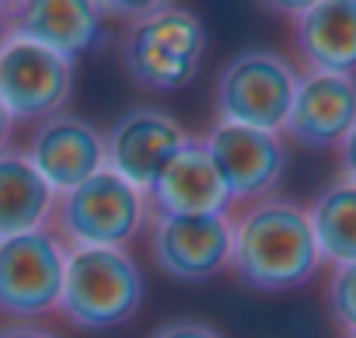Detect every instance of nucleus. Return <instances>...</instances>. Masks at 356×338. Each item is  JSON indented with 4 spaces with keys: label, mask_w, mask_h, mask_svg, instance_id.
<instances>
[{
    "label": "nucleus",
    "mask_w": 356,
    "mask_h": 338,
    "mask_svg": "<svg viewBox=\"0 0 356 338\" xmlns=\"http://www.w3.org/2000/svg\"><path fill=\"white\" fill-rule=\"evenodd\" d=\"M321 269L307 206L293 199L252 203L231 220V276L252 293H293Z\"/></svg>",
    "instance_id": "obj_1"
},
{
    "label": "nucleus",
    "mask_w": 356,
    "mask_h": 338,
    "mask_svg": "<svg viewBox=\"0 0 356 338\" xmlns=\"http://www.w3.org/2000/svg\"><path fill=\"white\" fill-rule=\"evenodd\" d=\"M207 56V25L178 4L136 8L119 35V63L133 87L171 94L196 81Z\"/></svg>",
    "instance_id": "obj_2"
},
{
    "label": "nucleus",
    "mask_w": 356,
    "mask_h": 338,
    "mask_svg": "<svg viewBox=\"0 0 356 338\" xmlns=\"http://www.w3.org/2000/svg\"><path fill=\"white\" fill-rule=\"evenodd\" d=\"M147 296V279L129 251L88 248L67 255L56 314L77 331H112L129 324Z\"/></svg>",
    "instance_id": "obj_3"
},
{
    "label": "nucleus",
    "mask_w": 356,
    "mask_h": 338,
    "mask_svg": "<svg viewBox=\"0 0 356 338\" xmlns=\"http://www.w3.org/2000/svg\"><path fill=\"white\" fill-rule=\"evenodd\" d=\"M147 217H150L147 196L105 167L84 185L56 196L49 230L56 234L67 255L88 248L126 251L147 230Z\"/></svg>",
    "instance_id": "obj_4"
},
{
    "label": "nucleus",
    "mask_w": 356,
    "mask_h": 338,
    "mask_svg": "<svg viewBox=\"0 0 356 338\" xmlns=\"http://www.w3.org/2000/svg\"><path fill=\"white\" fill-rule=\"evenodd\" d=\"M297 84L300 74L283 53L266 46L238 49L217 74V87H213L217 122L283 133L297 98Z\"/></svg>",
    "instance_id": "obj_5"
},
{
    "label": "nucleus",
    "mask_w": 356,
    "mask_h": 338,
    "mask_svg": "<svg viewBox=\"0 0 356 338\" xmlns=\"http://www.w3.org/2000/svg\"><path fill=\"white\" fill-rule=\"evenodd\" d=\"M67 251L49 227L0 241V317L39 321L60 307Z\"/></svg>",
    "instance_id": "obj_6"
},
{
    "label": "nucleus",
    "mask_w": 356,
    "mask_h": 338,
    "mask_svg": "<svg viewBox=\"0 0 356 338\" xmlns=\"http://www.w3.org/2000/svg\"><path fill=\"white\" fill-rule=\"evenodd\" d=\"M147 251L175 282H207L231 269V217H147Z\"/></svg>",
    "instance_id": "obj_7"
},
{
    "label": "nucleus",
    "mask_w": 356,
    "mask_h": 338,
    "mask_svg": "<svg viewBox=\"0 0 356 338\" xmlns=\"http://www.w3.org/2000/svg\"><path fill=\"white\" fill-rule=\"evenodd\" d=\"M200 140H203L213 171L234 206L238 203L252 206V203L269 199L273 189L286 175L290 153H286V140L280 133L213 122V129Z\"/></svg>",
    "instance_id": "obj_8"
},
{
    "label": "nucleus",
    "mask_w": 356,
    "mask_h": 338,
    "mask_svg": "<svg viewBox=\"0 0 356 338\" xmlns=\"http://www.w3.org/2000/svg\"><path fill=\"white\" fill-rule=\"evenodd\" d=\"M189 133L175 115L154 105L122 112L105 133V167L143 196L168 171V164L189 146Z\"/></svg>",
    "instance_id": "obj_9"
},
{
    "label": "nucleus",
    "mask_w": 356,
    "mask_h": 338,
    "mask_svg": "<svg viewBox=\"0 0 356 338\" xmlns=\"http://www.w3.org/2000/svg\"><path fill=\"white\" fill-rule=\"evenodd\" d=\"M74 94V63L11 35L0 49V101L18 122H42L67 108Z\"/></svg>",
    "instance_id": "obj_10"
},
{
    "label": "nucleus",
    "mask_w": 356,
    "mask_h": 338,
    "mask_svg": "<svg viewBox=\"0 0 356 338\" xmlns=\"http://www.w3.org/2000/svg\"><path fill=\"white\" fill-rule=\"evenodd\" d=\"M25 153L42 182L63 196L105 171V133L91 119L60 112L32 126Z\"/></svg>",
    "instance_id": "obj_11"
},
{
    "label": "nucleus",
    "mask_w": 356,
    "mask_h": 338,
    "mask_svg": "<svg viewBox=\"0 0 356 338\" xmlns=\"http://www.w3.org/2000/svg\"><path fill=\"white\" fill-rule=\"evenodd\" d=\"M11 35L29 39L70 63L105 42V8L91 0H22L8 4Z\"/></svg>",
    "instance_id": "obj_12"
},
{
    "label": "nucleus",
    "mask_w": 356,
    "mask_h": 338,
    "mask_svg": "<svg viewBox=\"0 0 356 338\" xmlns=\"http://www.w3.org/2000/svg\"><path fill=\"white\" fill-rule=\"evenodd\" d=\"M356 126V81L335 74H304L283 136L300 150H339Z\"/></svg>",
    "instance_id": "obj_13"
},
{
    "label": "nucleus",
    "mask_w": 356,
    "mask_h": 338,
    "mask_svg": "<svg viewBox=\"0 0 356 338\" xmlns=\"http://www.w3.org/2000/svg\"><path fill=\"white\" fill-rule=\"evenodd\" d=\"M293 56L307 74H356V0H314L290 15Z\"/></svg>",
    "instance_id": "obj_14"
},
{
    "label": "nucleus",
    "mask_w": 356,
    "mask_h": 338,
    "mask_svg": "<svg viewBox=\"0 0 356 338\" xmlns=\"http://www.w3.org/2000/svg\"><path fill=\"white\" fill-rule=\"evenodd\" d=\"M147 203H150V213H175V217H200V213L231 217V210H234L200 136L189 140V146L150 185Z\"/></svg>",
    "instance_id": "obj_15"
},
{
    "label": "nucleus",
    "mask_w": 356,
    "mask_h": 338,
    "mask_svg": "<svg viewBox=\"0 0 356 338\" xmlns=\"http://www.w3.org/2000/svg\"><path fill=\"white\" fill-rule=\"evenodd\" d=\"M56 192L42 182L25 150H0V241L49 227Z\"/></svg>",
    "instance_id": "obj_16"
},
{
    "label": "nucleus",
    "mask_w": 356,
    "mask_h": 338,
    "mask_svg": "<svg viewBox=\"0 0 356 338\" xmlns=\"http://www.w3.org/2000/svg\"><path fill=\"white\" fill-rule=\"evenodd\" d=\"M307 220L321 251V262L349 265L356 262V185L335 178L321 185L307 206Z\"/></svg>",
    "instance_id": "obj_17"
},
{
    "label": "nucleus",
    "mask_w": 356,
    "mask_h": 338,
    "mask_svg": "<svg viewBox=\"0 0 356 338\" xmlns=\"http://www.w3.org/2000/svg\"><path fill=\"white\" fill-rule=\"evenodd\" d=\"M325 307L342 335L356 331V262L332 269L328 286H325Z\"/></svg>",
    "instance_id": "obj_18"
},
{
    "label": "nucleus",
    "mask_w": 356,
    "mask_h": 338,
    "mask_svg": "<svg viewBox=\"0 0 356 338\" xmlns=\"http://www.w3.org/2000/svg\"><path fill=\"white\" fill-rule=\"evenodd\" d=\"M150 338H224V331H217L210 321H200V317H175L154 328Z\"/></svg>",
    "instance_id": "obj_19"
},
{
    "label": "nucleus",
    "mask_w": 356,
    "mask_h": 338,
    "mask_svg": "<svg viewBox=\"0 0 356 338\" xmlns=\"http://www.w3.org/2000/svg\"><path fill=\"white\" fill-rule=\"evenodd\" d=\"M0 338H60V335L39 321H8L0 324Z\"/></svg>",
    "instance_id": "obj_20"
},
{
    "label": "nucleus",
    "mask_w": 356,
    "mask_h": 338,
    "mask_svg": "<svg viewBox=\"0 0 356 338\" xmlns=\"http://www.w3.org/2000/svg\"><path fill=\"white\" fill-rule=\"evenodd\" d=\"M339 171H342L346 182L356 185V126L349 129V136H346L342 146H339Z\"/></svg>",
    "instance_id": "obj_21"
},
{
    "label": "nucleus",
    "mask_w": 356,
    "mask_h": 338,
    "mask_svg": "<svg viewBox=\"0 0 356 338\" xmlns=\"http://www.w3.org/2000/svg\"><path fill=\"white\" fill-rule=\"evenodd\" d=\"M11 133H15V119H11V112L4 108V101H0V150L8 146V140H11Z\"/></svg>",
    "instance_id": "obj_22"
},
{
    "label": "nucleus",
    "mask_w": 356,
    "mask_h": 338,
    "mask_svg": "<svg viewBox=\"0 0 356 338\" xmlns=\"http://www.w3.org/2000/svg\"><path fill=\"white\" fill-rule=\"evenodd\" d=\"M11 39V25H8V4H0V49Z\"/></svg>",
    "instance_id": "obj_23"
},
{
    "label": "nucleus",
    "mask_w": 356,
    "mask_h": 338,
    "mask_svg": "<svg viewBox=\"0 0 356 338\" xmlns=\"http://www.w3.org/2000/svg\"><path fill=\"white\" fill-rule=\"evenodd\" d=\"M339 338H356V331H346V335H339Z\"/></svg>",
    "instance_id": "obj_24"
}]
</instances>
